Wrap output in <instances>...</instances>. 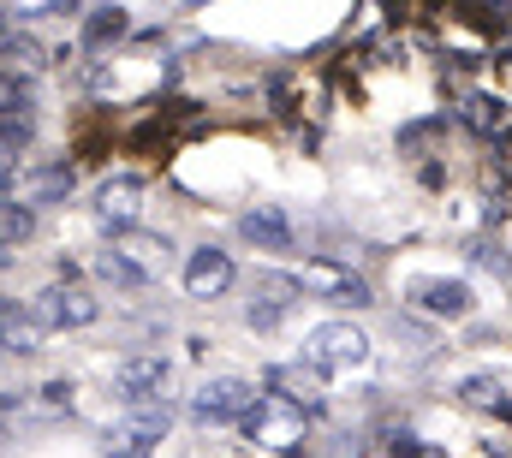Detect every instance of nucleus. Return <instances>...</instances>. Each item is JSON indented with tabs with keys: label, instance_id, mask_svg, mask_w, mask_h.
<instances>
[{
	"label": "nucleus",
	"instance_id": "3",
	"mask_svg": "<svg viewBox=\"0 0 512 458\" xmlns=\"http://www.w3.org/2000/svg\"><path fill=\"white\" fill-rule=\"evenodd\" d=\"M24 310H30V322H36L42 334H60V328H90L102 304H96L84 286H42Z\"/></svg>",
	"mask_w": 512,
	"mask_h": 458
},
{
	"label": "nucleus",
	"instance_id": "24",
	"mask_svg": "<svg viewBox=\"0 0 512 458\" xmlns=\"http://www.w3.org/2000/svg\"><path fill=\"white\" fill-rule=\"evenodd\" d=\"M393 458H417V447H411V435H393Z\"/></svg>",
	"mask_w": 512,
	"mask_h": 458
},
{
	"label": "nucleus",
	"instance_id": "25",
	"mask_svg": "<svg viewBox=\"0 0 512 458\" xmlns=\"http://www.w3.org/2000/svg\"><path fill=\"white\" fill-rule=\"evenodd\" d=\"M12 429V393H0V435Z\"/></svg>",
	"mask_w": 512,
	"mask_h": 458
},
{
	"label": "nucleus",
	"instance_id": "15",
	"mask_svg": "<svg viewBox=\"0 0 512 458\" xmlns=\"http://www.w3.org/2000/svg\"><path fill=\"white\" fill-rule=\"evenodd\" d=\"M131 30V18H126V6H90V18H84V48H108V42H120Z\"/></svg>",
	"mask_w": 512,
	"mask_h": 458
},
{
	"label": "nucleus",
	"instance_id": "21",
	"mask_svg": "<svg viewBox=\"0 0 512 458\" xmlns=\"http://www.w3.org/2000/svg\"><path fill=\"white\" fill-rule=\"evenodd\" d=\"M465 119H471V125L489 137V131H501V102H489V96H471V102H465Z\"/></svg>",
	"mask_w": 512,
	"mask_h": 458
},
{
	"label": "nucleus",
	"instance_id": "1",
	"mask_svg": "<svg viewBox=\"0 0 512 458\" xmlns=\"http://www.w3.org/2000/svg\"><path fill=\"white\" fill-rule=\"evenodd\" d=\"M304 363H316L322 375L364 369V363H370V340H364V328H352V322H322V328L304 334Z\"/></svg>",
	"mask_w": 512,
	"mask_h": 458
},
{
	"label": "nucleus",
	"instance_id": "17",
	"mask_svg": "<svg viewBox=\"0 0 512 458\" xmlns=\"http://www.w3.org/2000/svg\"><path fill=\"white\" fill-rule=\"evenodd\" d=\"M30 232H36V215H30V203H18V197H0V250L24 244Z\"/></svg>",
	"mask_w": 512,
	"mask_h": 458
},
{
	"label": "nucleus",
	"instance_id": "20",
	"mask_svg": "<svg viewBox=\"0 0 512 458\" xmlns=\"http://www.w3.org/2000/svg\"><path fill=\"white\" fill-rule=\"evenodd\" d=\"M96 268H102V280H114V286H149V280H143V268L126 262L120 250H102V256H96Z\"/></svg>",
	"mask_w": 512,
	"mask_h": 458
},
{
	"label": "nucleus",
	"instance_id": "22",
	"mask_svg": "<svg viewBox=\"0 0 512 458\" xmlns=\"http://www.w3.org/2000/svg\"><path fill=\"white\" fill-rule=\"evenodd\" d=\"M60 191H72V167H48L36 185H30V197L42 203V197H60Z\"/></svg>",
	"mask_w": 512,
	"mask_h": 458
},
{
	"label": "nucleus",
	"instance_id": "12",
	"mask_svg": "<svg viewBox=\"0 0 512 458\" xmlns=\"http://www.w3.org/2000/svg\"><path fill=\"white\" fill-rule=\"evenodd\" d=\"M268 387H280V399H292V405H316L322 399V369L310 363H274L268 369Z\"/></svg>",
	"mask_w": 512,
	"mask_h": 458
},
{
	"label": "nucleus",
	"instance_id": "23",
	"mask_svg": "<svg viewBox=\"0 0 512 458\" xmlns=\"http://www.w3.org/2000/svg\"><path fill=\"white\" fill-rule=\"evenodd\" d=\"M24 108H30V90L12 72H0V114H24Z\"/></svg>",
	"mask_w": 512,
	"mask_h": 458
},
{
	"label": "nucleus",
	"instance_id": "11",
	"mask_svg": "<svg viewBox=\"0 0 512 458\" xmlns=\"http://www.w3.org/2000/svg\"><path fill=\"white\" fill-rule=\"evenodd\" d=\"M239 232H245V244L256 250H274V256H286L298 238H292V221H286V209H274V203H256L251 215H239Z\"/></svg>",
	"mask_w": 512,
	"mask_h": 458
},
{
	"label": "nucleus",
	"instance_id": "2",
	"mask_svg": "<svg viewBox=\"0 0 512 458\" xmlns=\"http://www.w3.org/2000/svg\"><path fill=\"white\" fill-rule=\"evenodd\" d=\"M292 286L310 292V298H322V304H346V310H370V304H376V298H370V280L352 274V268H340V262H328V256H310V262L292 274Z\"/></svg>",
	"mask_w": 512,
	"mask_h": 458
},
{
	"label": "nucleus",
	"instance_id": "14",
	"mask_svg": "<svg viewBox=\"0 0 512 458\" xmlns=\"http://www.w3.org/2000/svg\"><path fill=\"white\" fill-rule=\"evenodd\" d=\"M0 345H6L12 357H30V351L42 345V328L30 322V310H12V304H0Z\"/></svg>",
	"mask_w": 512,
	"mask_h": 458
},
{
	"label": "nucleus",
	"instance_id": "26",
	"mask_svg": "<svg viewBox=\"0 0 512 458\" xmlns=\"http://www.w3.org/2000/svg\"><path fill=\"white\" fill-rule=\"evenodd\" d=\"M185 6H209V0H185Z\"/></svg>",
	"mask_w": 512,
	"mask_h": 458
},
{
	"label": "nucleus",
	"instance_id": "13",
	"mask_svg": "<svg viewBox=\"0 0 512 458\" xmlns=\"http://www.w3.org/2000/svg\"><path fill=\"white\" fill-rule=\"evenodd\" d=\"M114 250H120L126 262H137V268H143V280H155V274L167 268V238H149V232H137V227L114 232Z\"/></svg>",
	"mask_w": 512,
	"mask_h": 458
},
{
	"label": "nucleus",
	"instance_id": "4",
	"mask_svg": "<svg viewBox=\"0 0 512 458\" xmlns=\"http://www.w3.org/2000/svg\"><path fill=\"white\" fill-rule=\"evenodd\" d=\"M239 423H245V435L256 447H274V453H292L304 441V411L292 399H256Z\"/></svg>",
	"mask_w": 512,
	"mask_h": 458
},
{
	"label": "nucleus",
	"instance_id": "9",
	"mask_svg": "<svg viewBox=\"0 0 512 458\" xmlns=\"http://www.w3.org/2000/svg\"><path fill=\"white\" fill-rule=\"evenodd\" d=\"M96 215H102V227L126 232L143 221V179H131V173H120V179H108L102 191H96Z\"/></svg>",
	"mask_w": 512,
	"mask_h": 458
},
{
	"label": "nucleus",
	"instance_id": "6",
	"mask_svg": "<svg viewBox=\"0 0 512 458\" xmlns=\"http://www.w3.org/2000/svg\"><path fill=\"white\" fill-rule=\"evenodd\" d=\"M411 304L423 316H435V322H465L477 310V298H471L465 280H411Z\"/></svg>",
	"mask_w": 512,
	"mask_h": 458
},
{
	"label": "nucleus",
	"instance_id": "5",
	"mask_svg": "<svg viewBox=\"0 0 512 458\" xmlns=\"http://www.w3.org/2000/svg\"><path fill=\"white\" fill-rule=\"evenodd\" d=\"M251 405H256L251 381H239V375H215V381H203V387H197L191 417H197V423H239Z\"/></svg>",
	"mask_w": 512,
	"mask_h": 458
},
{
	"label": "nucleus",
	"instance_id": "8",
	"mask_svg": "<svg viewBox=\"0 0 512 458\" xmlns=\"http://www.w3.org/2000/svg\"><path fill=\"white\" fill-rule=\"evenodd\" d=\"M161 435H167V411L137 405V417H131V423H120V429L108 435V458H149Z\"/></svg>",
	"mask_w": 512,
	"mask_h": 458
},
{
	"label": "nucleus",
	"instance_id": "7",
	"mask_svg": "<svg viewBox=\"0 0 512 458\" xmlns=\"http://www.w3.org/2000/svg\"><path fill=\"white\" fill-rule=\"evenodd\" d=\"M239 280V268H233V256L227 250H215V244H203V250H191V262H185V292L191 298H221L227 286Z\"/></svg>",
	"mask_w": 512,
	"mask_h": 458
},
{
	"label": "nucleus",
	"instance_id": "19",
	"mask_svg": "<svg viewBox=\"0 0 512 458\" xmlns=\"http://www.w3.org/2000/svg\"><path fill=\"white\" fill-rule=\"evenodd\" d=\"M30 149V119L24 114H0V167H12Z\"/></svg>",
	"mask_w": 512,
	"mask_h": 458
},
{
	"label": "nucleus",
	"instance_id": "16",
	"mask_svg": "<svg viewBox=\"0 0 512 458\" xmlns=\"http://www.w3.org/2000/svg\"><path fill=\"white\" fill-rule=\"evenodd\" d=\"M459 399L477 405V411H507V381L501 375H471V381H459Z\"/></svg>",
	"mask_w": 512,
	"mask_h": 458
},
{
	"label": "nucleus",
	"instance_id": "10",
	"mask_svg": "<svg viewBox=\"0 0 512 458\" xmlns=\"http://www.w3.org/2000/svg\"><path fill=\"white\" fill-rule=\"evenodd\" d=\"M161 387H167V357H126V363L114 369V393H120L126 405H149Z\"/></svg>",
	"mask_w": 512,
	"mask_h": 458
},
{
	"label": "nucleus",
	"instance_id": "18",
	"mask_svg": "<svg viewBox=\"0 0 512 458\" xmlns=\"http://www.w3.org/2000/svg\"><path fill=\"white\" fill-rule=\"evenodd\" d=\"M292 292H298L292 280H286V286H268V298H256L251 310H245V322H251V328H274V322L292 310Z\"/></svg>",
	"mask_w": 512,
	"mask_h": 458
}]
</instances>
